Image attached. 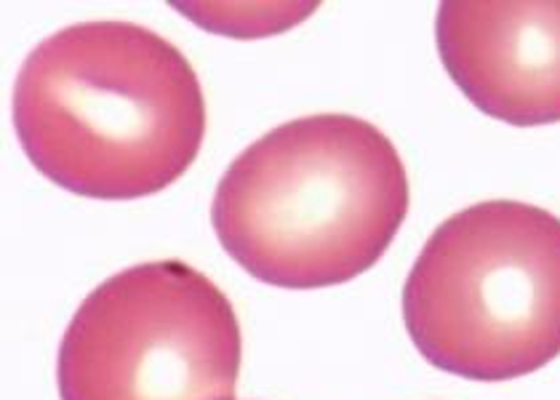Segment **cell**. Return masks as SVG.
Instances as JSON below:
<instances>
[{
  "label": "cell",
  "mask_w": 560,
  "mask_h": 400,
  "mask_svg": "<svg viewBox=\"0 0 560 400\" xmlns=\"http://www.w3.org/2000/svg\"><path fill=\"white\" fill-rule=\"evenodd\" d=\"M243 337L228 296L185 262L115 272L72 315L62 400H233Z\"/></svg>",
  "instance_id": "277c9868"
},
{
  "label": "cell",
  "mask_w": 560,
  "mask_h": 400,
  "mask_svg": "<svg viewBox=\"0 0 560 400\" xmlns=\"http://www.w3.org/2000/svg\"><path fill=\"white\" fill-rule=\"evenodd\" d=\"M24 155L75 196L133 200L172 187L200 153L198 72L133 22H81L40 40L14 83Z\"/></svg>",
  "instance_id": "6da1fadb"
},
{
  "label": "cell",
  "mask_w": 560,
  "mask_h": 400,
  "mask_svg": "<svg viewBox=\"0 0 560 400\" xmlns=\"http://www.w3.org/2000/svg\"><path fill=\"white\" fill-rule=\"evenodd\" d=\"M435 40L480 113L513 126L560 120V0H448L438 9Z\"/></svg>",
  "instance_id": "5b68a950"
},
{
  "label": "cell",
  "mask_w": 560,
  "mask_h": 400,
  "mask_svg": "<svg viewBox=\"0 0 560 400\" xmlns=\"http://www.w3.org/2000/svg\"><path fill=\"white\" fill-rule=\"evenodd\" d=\"M400 153L369 120L296 118L230 163L211 203L224 251L261 283L326 289L385 257L409 214Z\"/></svg>",
  "instance_id": "7a4b0ae2"
},
{
  "label": "cell",
  "mask_w": 560,
  "mask_h": 400,
  "mask_svg": "<svg viewBox=\"0 0 560 400\" xmlns=\"http://www.w3.org/2000/svg\"><path fill=\"white\" fill-rule=\"evenodd\" d=\"M413 348L441 372L504 381L560 355V220L486 200L448 216L404 286Z\"/></svg>",
  "instance_id": "3957f363"
}]
</instances>
